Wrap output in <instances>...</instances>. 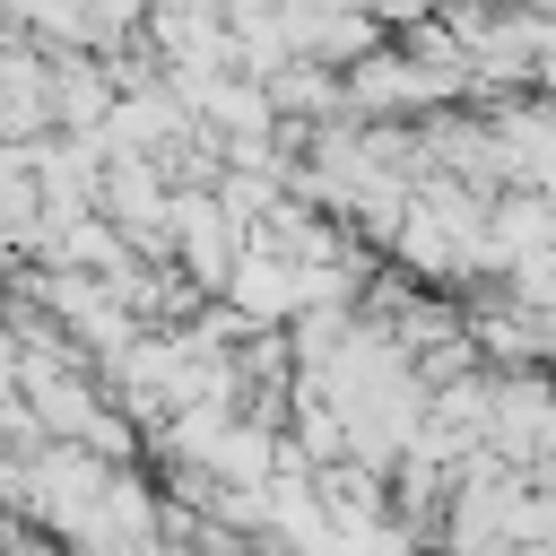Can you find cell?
<instances>
[{"label":"cell","instance_id":"cell-2","mask_svg":"<svg viewBox=\"0 0 556 556\" xmlns=\"http://www.w3.org/2000/svg\"><path fill=\"white\" fill-rule=\"evenodd\" d=\"M443 9H469V0H443Z\"/></svg>","mask_w":556,"mask_h":556},{"label":"cell","instance_id":"cell-1","mask_svg":"<svg viewBox=\"0 0 556 556\" xmlns=\"http://www.w3.org/2000/svg\"><path fill=\"white\" fill-rule=\"evenodd\" d=\"M43 96H52V122H78V130H96L113 113V78L87 52H52L43 61Z\"/></svg>","mask_w":556,"mask_h":556}]
</instances>
